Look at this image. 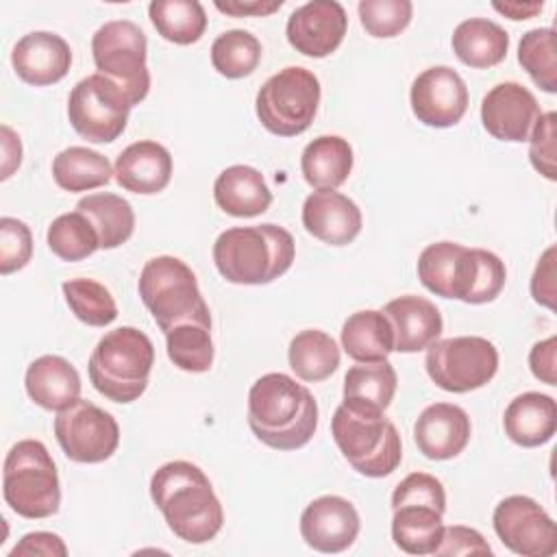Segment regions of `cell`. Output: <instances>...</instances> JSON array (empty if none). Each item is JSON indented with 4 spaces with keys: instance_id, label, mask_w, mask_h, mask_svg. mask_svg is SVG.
Listing matches in <instances>:
<instances>
[{
    "instance_id": "6da1fadb",
    "label": "cell",
    "mask_w": 557,
    "mask_h": 557,
    "mask_svg": "<svg viewBox=\"0 0 557 557\" xmlns=\"http://www.w3.org/2000/svg\"><path fill=\"white\" fill-rule=\"evenodd\" d=\"M150 498L170 531L187 544H207L224 524V511L209 476L191 461L163 463L150 479Z\"/></svg>"
},
{
    "instance_id": "7a4b0ae2",
    "label": "cell",
    "mask_w": 557,
    "mask_h": 557,
    "mask_svg": "<svg viewBox=\"0 0 557 557\" xmlns=\"http://www.w3.org/2000/svg\"><path fill=\"white\" fill-rule=\"evenodd\" d=\"M248 426L274 450L302 448L318 429V403L296 379L268 372L248 392Z\"/></svg>"
},
{
    "instance_id": "3957f363",
    "label": "cell",
    "mask_w": 557,
    "mask_h": 557,
    "mask_svg": "<svg viewBox=\"0 0 557 557\" xmlns=\"http://www.w3.org/2000/svg\"><path fill=\"white\" fill-rule=\"evenodd\" d=\"M418 278L435 296L483 305L503 292L507 270L492 250L435 242L418 257Z\"/></svg>"
},
{
    "instance_id": "277c9868",
    "label": "cell",
    "mask_w": 557,
    "mask_h": 557,
    "mask_svg": "<svg viewBox=\"0 0 557 557\" xmlns=\"http://www.w3.org/2000/svg\"><path fill=\"white\" fill-rule=\"evenodd\" d=\"M296 257L289 231L276 224L233 226L218 235L213 261L218 272L235 285H265L283 276Z\"/></svg>"
},
{
    "instance_id": "5b68a950",
    "label": "cell",
    "mask_w": 557,
    "mask_h": 557,
    "mask_svg": "<svg viewBox=\"0 0 557 557\" xmlns=\"http://www.w3.org/2000/svg\"><path fill=\"white\" fill-rule=\"evenodd\" d=\"M152 366L154 346L150 337L135 326H117L98 339L87 372L98 394L126 405L146 392Z\"/></svg>"
},
{
    "instance_id": "8992f818",
    "label": "cell",
    "mask_w": 557,
    "mask_h": 557,
    "mask_svg": "<svg viewBox=\"0 0 557 557\" xmlns=\"http://www.w3.org/2000/svg\"><path fill=\"white\" fill-rule=\"evenodd\" d=\"M331 435L344 459L363 476L381 479L400 466V433L385 411L342 400L331 418Z\"/></svg>"
},
{
    "instance_id": "52a82bcc",
    "label": "cell",
    "mask_w": 557,
    "mask_h": 557,
    "mask_svg": "<svg viewBox=\"0 0 557 557\" xmlns=\"http://www.w3.org/2000/svg\"><path fill=\"white\" fill-rule=\"evenodd\" d=\"M137 289L163 335L185 322L211 324L196 274L178 257L161 255L148 259L141 268Z\"/></svg>"
},
{
    "instance_id": "ba28073f",
    "label": "cell",
    "mask_w": 557,
    "mask_h": 557,
    "mask_svg": "<svg viewBox=\"0 0 557 557\" xmlns=\"http://www.w3.org/2000/svg\"><path fill=\"white\" fill-rule=\"evenodd\" d=\"M4 503L22 518H50L61 505L57 466L39 440H20L11 446L2 468Z\"/></svg>"
},
{
    "instance_id": "9c48e42d",
    "label": "cell",
    "mask_w": 557,
    "mask_h": 557,
    "mask_svg": "<svg viewBox=\"0 0 557 557\" xmlns=\"http://www.w3.org/2000/svg\"><path fill=\"white\" fill-rule=\"evenodd\" d=\"M320 104L318 76L300 65H287L272 74L255 98L261 126L278 137H296L305 133Z\"/></svg>"
},
{
    "instance_id": "30bf717a",
    "label": "cell",
    "mask_w": 557,
    "mask_h": 557,
    "mask_svg": "<svg viewBox=\"0 0 557 557\" xmlns=\"http://www.w3.org/2000/svg\"><path fill=\"white\" fill-rule=\"evenodd\" d=\"M146 52V35L131 20L104 22L91 37V57L98 74L113 81L126 94L131 107L139 104L150 89Z\"/></svg>"
},
{
    "instance_id": "8fae6325",
    "label": "cell",
    "mask_w": 557,
    "mask_h": 557,
    "mask_svg": "<svg viewBox=\"0 0 557 557\" xmlns=\"http://www.w3.org/2000/svg\"><path fill=\"white\" fill-rule=\"evenodd\" d=\"M426 374L444 392L466 394L487 385L498 370L496 346L479 335L435 339L426 348Z\"/></svg>"
},
{
    "instance_id": "7c38bea8",
    "label": "cell",
    "mask_w": 557,
    "mask_h": 557,
    "mask_svg": "<svg viewBox=\"0 0 557 557\" xmlns=\"http://www.w3.org/2000/svg\"><path fill=\"white\" fill-rule=\"evenodd\" d=\"M131 109L126 94L98 72L81 78L67 98L72 128L94 144L115 141L126 128Z\"/></svg>"
},
{
    "instance_id": "4fadbf2b",
    "label": "cell",
    "mask_w": 557,
    "mask_h": 557,
    "mask_svg": "<svg viewBox=\"0 0 557 557\" xmlns=\"http://www.w3.org/2000/svg\"><path fill=\"white\" fill-rule=\"evenodd\" d=\"M54 437L67 459L100 463L117 450L120 426L109 411L78 398L67 409L57 411Z\"/></svg>"
},
{
    "instance_id": "5bb4252c",
    "label": "cell",
    "mask_w": 557,
    "mask_h": 557,
    "mask_svg": "<svg viewBox=\"0 0 557 557\" xmlns=\"http://www.w3.org/2000/svg\"><path fill=\"white\" fill-rule=\"evenodd\" d=\"M492 524L498 540L522 557H550L557 553V529L546 509L524 494L503 498Z\"/></svg>"
},
{
    "instance_id": "9a60e30c",
    "label": "cell",
    "mask_w": 557,
    "mask_h": 557,
    "mask_svg": "<svg viewBox=\"0 0 557 557\" xmlns=\"http://www.w3.org/2000/svg\"><path fill=\"white\" fill-rule=\"evenodd\" d=\"M411 111L424 126H455L468 111V87L448 65H433L420 72L409 91Z\"/></svg>"
},
{
    "instance_id": "2e32d148",
    "label": "cell",
    "mask_w": 557,
    "mask_h": 557,
    "mask_svg": "<svg viewBox=\"0 0 557 557\" xmlns=\"http://www.w3.org/2000/svg\"><path fill=\"white\" fill-rule=\"evenodd\" d=\"M346 28L348 15L337 0H311L287 17L285 35L296 52L322 59L339 48Z\"/></svg>"
},
{
    "instance_id": "e0dca14e",
    "label": "cell",
    "mask_w": 557,
    "mask_h": 557,
    "mask_svg": "<svg viewBox=\"0 0 557 557\" xmlns=\"http://www.w3.org/2000/svg\"><path fill=\"white\" fill-rule=\"evenodd\" d=\"M542 115L535 96L516 81L494 85L481 102L483 128L500 141H529V135Z\"/></svg>"
},
{
    "instance_id": "ac0fdd59",
    "label": "cell",
    "mask_w": 557,
    "mask_h": 557,
    "mask_svg": "<svg viewBox=\"0 0 557 557\" xmlns=\"http://www.w3.org/2000/svg\"><path fill=\"white\" fill-rule=\"evenodd\" d=\"M359 513L355 505L335 494L311 500L300 513V535L318 553H342L359 535Z\"/></svg>"
},
{
    "instance_id": "d6986e66",
    "label": "cell",
    "mask_w": 557,
    "mask_h": 557,
    "mask_svg": "<svg viewBox=\"0 0 557 557\" xmlns=\"http://www.w3.org/2000/svg\"><path fill=\"white\" fill-rule=\"evenodd\" d=\"M472 435L468 413L453 403L429 405L413 424L418 450L433 461H446L463 453Z\"/></svg>"
},
{
    "instance_id": "ffe728a7",
    "label": "cell",
    "mask_w": 557,
    "mask_h": 557,
    "mask_svg": "<svg viewBox=\"0 0 557 557\" xmlns=\"http://www.w3.org/2000/svg\"><path fill=\"white\" fill-rule=\"evenodd\" d=\"M361 209L335 189H315L302 202V226L329 246H346L361 233Z\"/></svg>"
},
{
    "instance_id": "44dd1931",
    "label": "cell",
    "mask_w": 557,
    "mask_h": 557,
    "mask_svg": "<svg viewBox=\"0 0 557 557\" xmlns=\"http://www.w3.org/2000/svg\"><path fill=\"white\" fill-rule=\"evenodd\" d=\"M15 74L35 87L59 83L72 65L67 41L50 30H33L17 39L11 52Z\"/></svg>"
},
{
    "instance_id": "7402d4cb",
    "label": "cell",
    "mask_w": 557,
    "mask_h": 557,
    "mask_svg": "<svg viewBox=\"0 0 557 557\" xmlns=\"http://www.w3.org/2000/svg\"><path fill=\"white\" fill-rule=\"evenodd\" d=\"M394 335V350L420 352L440 339L444 322L442 313L429 298L422 296H398L383 307Z\"/></svg>"
},
{
    "instance_id": "603a6c76",
    "label": "cell",
    "mask_w": 557,
    "mask_h": 557,
    "mask_svg": "<svg viewBox=\"0 0 557 557\" xmlns=\"http://www.w3.org/2000/svg\"><path fill=\"white\" fill-rule=\"evenodd\" d=\"M113 176L126 191L141 196L159 194L172 178V154L159 141H135L117 154Z\"/></svg>"
},
{
    "instance_id": "cb8c5ba5",
    "label": "cell",
    "mask_w": 557,
    "mask_h": 557,
    "mask_svg": "<svg viewBox=\"0 0 557 557\" xmlns=\"http://www.w3.org/2000/svg\"><path fill=\"white\" fill-rule=\"evenodd\" d=\"M24 385L30 400L48 411H63L81 398V374L59 355L37 357L26 368Z\"/></svg>"
},
{
    "instance_id": "d4e9b609",
    "label": "cell",
    "mask_w": 557,
    "mask_h": 557,
    "mask_svg": "<svg viewBox=\"0 0 557 557\" xmlns=\"http://www.w3.org/2000/svg\"><path fill=\"white\" fill-rule=\"evenodd\" d=\"M503 426L513 444L524 448L542 446L557 431V403L548 394L524 392L507 405Z\"/></svg>"
},
{
    "instance_id": "484cf974",
    "label": "cell",
    "mask_w": 557,
    "mask_h": 557,
    "mask_svg": "<svg viewBox=\"0 0 557 557\" xmlns=\"http://www.w3.org/2000/svg\"><path fill=\"white\" fill-rule=\"evenodd\" d=\"M215 205L233 218H255L272 205V191L263 174L250 165H231L213 183Z\"/></svg>"
},
{
    "instance_id": "4316f807",
    "label": "cell",
    "mask_w": 557,
    "mask_h": 557,
    "mask_svg": "<svg viewBox=\"0 0 557 557\" xmlns=\"http://www.w3.org/2000/svg\"><path fill=\"white\" fill-rule=\"evenodd\" d=\"M352 148L339 135H320L309 141L300 157L305 181L313 189H337L352 172Z\"/></svg>"
},
{
    "instance_id": "83f0119b",
    "label": "cell",
    "mask_w": 557,
    "mask_h": 557,
    "mask_svg": "<svg viewBox=\"0 0 557 557\" xmlns=\"http://www.w3.org/2000/svg\"><path fill=\"white\" fill-rule=\"evenodd\" d=\"M507 30L487 17L463 20L453 30V52L468 67H494L507 57Z\"/></svg>"
},
{
    "instance_id": "f1b7e54d",
    "label": "cell",
    "mask_w": 557,
    "mask_h": 557,
    "mask_svg": "<svg viewBox=\"0 0 557 557\" xmlns=\"http://www.w3.org/2000/svg\"><path fill=\"white\" fill-rule=\"evenodd\" d=\"M342 348L357 363L387 359L394 350V335L383 311L361 309L350 313L342 326Z\"/></svg>"
},
{
    "instance_id": "f546056e",
    "label": "cell",
    "mask_w": 557,
    "mask_h": 557,
    "mask_svg": "<svg viewBox=\"0 0 557 557\" xmlns=\"http://www.w3.org/2000/svg\"><path fill=\"white\" fill-rule=\"evenodd\" d=\"M76 211L85 213L94 224L100 248L111 250L128 242L135 231V211L131 202L111 191L87 194L76 202Z\"/></svg>"
},
{
    "instance_id": "4dcf8cb0",
    "label": "cell",
    "mask_w": 557,
    "mask_h": 557,
    "mask_svg": "<svg viewBox=\"0 0 557 557\" xmlns=\"http://www.w3.org/2000/svg\"><path fill=\"white\" fill-rule=\"evenodd\" d=\"M442 511L429 505H400L392 518V540L407 555H433L442 542Z\"/></svg>"
},
{
    "instance_id": "1f68e13d",
    "label": "cell",
    "mask_w": 557,
    "mask_h": 557,
    "mask_svg": "<svg viewBox=\"0 0 557 557\" xmlns=\"http://www.w3.org/2000/svg\"><path fill=\"white\" fill-rule=\"evenodd\" d=\"M52 176L61 189L74 194L107 185L113 168L104 154L85 146H70L52 159Z\"/></svg>"
},
{
    "instance_id": "d6a6232c",
    "label": "cell",
    "mask_w": 557,
    "mask_h": 557,
    "mask_svg": "<svg viewBox=\"0 0 557 557\" xmlns=\"http://www.w3.org/2000/svg\"><path fill=\"white\" fill-rule=\"evenodd\" d=\"M287 361L300 381L318 383L337 370L339 348L329 333L320 329H307L294 335L289 342Z\"/></svg>"
},
{
    "instance_id": "836d02e7",
    "label": "cell",
    "mask_w": 557,
    "mask_h": 557,
    "mask_svg": "<svg viewBox=\"0 0 557 557\" xmlns=\"http://www.w3.org/2000/svg\"><path fill=\"white\" fill-rule=\"evenodd\" d=\"M396 385L398 376L387 359L357 363L344 376V403L385 411L394 400Z\"/></svg>"
},
{
    "instance_id": "e575fe53",
    "label": "cell",
    "mask_w": 557,
    "mask_h": 557,
    "mask_svg": "<svg viewBox=\"0 0 557 557\" xmlns=\"http://www.w3.org/2000/svg\"><path fill=\"white\" fill-rule=\"evenodd\" d=\"M148 15L157 33L178 46L196 44L207 28V13L198 0H152Z\"/></svg>"
},
{
    "instance_id": "d590c367",
    "label": "cell",
    "mask_w": 557,
    "mask_h": 557,
    "mask_svg": "<svg viewBox=\"0 0 557 557\" xmlns=\"http://www.w3.org/2000/svg\"><path fill=\"white\" fill-rule=\"evenodd\" d=\"M261 41L242 28L224 30L211 44L213 70L226 78H244L252 74L261 61Z\"/></svg>"
},
{
    "instance_id": "8d00e7d4",
    "label": "cell",
    "mask_w": 557,
    "mask_h": 557,
    "mask_svg": "<svg viewBox=\"0 0 557 557\" xmlns=\"http://www.w3.org/2000/svg\"><path fill=\"white\" fill-rule=\"evenodd\" d=\"M518 63L546 94L557 91V33L555 28L527 30L518 44Z\"/></svg>"
},
{
    "instance_id": "74e56055",
    "label": "cell",
    "mask_w": 557,
    "mask_h": 557,
    "mask_svg": "<svg viewBox=\"0 0 557 557\" xmlns=\"http://www.w3.org/2000/svg\"><path fill=\"white\" fill-rule=\"evenodd\" d=\"M48 248L63 261H81L100 248L98 233L89 218L81 211L61 213L46 233Z\"/></svg>"
},
{
    "instance_id": "f35d334b",
    "label": "cell",
    "mask_w": 557,
    "mask_h": 557,
    "mask_svg": "<svg viewBox=\"0 0 557 557\" xmlns=\"http://www.w3.org/2000/svg\"><path fill=\"white\" fill-rule=\"evenodd\" d=\"M170 361L185 372H207L213 363L211 324L185 322L165 333Z\"/></svg>"
},
{
    "instance_id": "ab89813d",
    "label": "cell",
    "mask_w": 557,
    "mask_h": 557,
    "mask_svg": "<svg viewBox=\"0 0 557 557\" xmlns=\"http://www.w3.org/2000/svg\"><path fill=\"white\" fill-rule=\"evenodd\" d=\"M70 311L89 326H107L117 318L111 292L94 278H70L61 285Z\"/></svg>"
},
{
    "instance_id": "60d3db41",
    "label": "cell",
    "mask_w": 557,
    "mask_h": 557,
    "mask_svg": "<svg viewBox=\"0 0 557 557\" xmlns=\"http://www.w3.org/2000/svg\"><path fill=\"white\" fill-rule=\"evenodd\" d=\"M357 13L368 35L387 39L409 26L413 4L409 0H361L357 4Z\"/></svg>"
},
{
    "instance_id": "b9f144b4",
    "label": "cell",
    "mask_w": 557,
    "mask_h": 557,
    "mask_svg": "<svg viewBox=\"0 0 557 557\" xmlns=\"http://www.w3.org/2000/svg\"><path fill=\"white\" fill-rule=\"evenodd\" d=\"M531 165L548 181L557 178V113H542L529 135Z\"/></svg>"
},
{
    "instance_id": "7bdbcfd3",
    "label": "cell",
    "mask_w": 557,
    "mask_h": 557,
    "mask_svg": "<svg viewBox=\"0 0 557 557\" xmlns=\"http://www.w3.org/2000/svg\"><path fill=\"white\" fill-rule=\"evenodd\" d=\"M33 257V235L30 228L17 220L4 215L0 220V274H11L22 270Z\"/></svg>"
},
{
    "instance_id": "ee69618b",
    "label": "cell",
    "mask_w": 557,
    "mask_h": 557,
    "mask_svg": "<svg viewBox=\"0 0 557 557\" xmlns=\"http://www.w3.org/2000/svg\"><path fill=\"white\" fill-rule=\"evenodd\" d=\"M400 505H429L437 511H446V492L437 476L426 472L407 474L392 494V509Z\"/></svg>"
},
{
    "instance_id": "f6af8a7d",
    "label": "cell",
    "mask_w": 557,
    "mask_h": 557,
    "mask_svg": "<svg viewBox=\"0 0 557 557\" xmlns=\"http://www.w3.org/2000/svg\"><path fill=\"white\" fill-rule=\"evenodd\" d=\"M433 555H492L487 540L472 527H444L442 542Z\"/></svg>"
},
{
    "instance_id": "bcb514c9",
    "label": "cell",
    "mask_w": 557,
    "mask_h": 557,
    "mask_svg": "<svg viewBox=\"0 0 557 557\" xmlns=\"http://www.w3.org/2000/svg\"><path fill=\"white\" fill-rule=\"evenodd\" d=\"M555 246H548L531 276L533 300L548 309H555Z\"/></svg>"
},
{
    "instance_id": "7dc6e473",
    "label": "cell",
    "mask_w": 557,
    "mask_h": 557,
    "mask_svg": "<svg viewBox=\"0 0 557 557\" xmlns=\"http://www.w3.org/2000/svg\"><path fill=\"white\" fill-rule=\"evenodd\" d=\"M22 555H44V557H65L67 546L57 533L48 531H35L26 533L15 548L9 553V557H22Z\"/></svg>"
},
{
    "instance_id": "c3c4849f",
    "label": "cell",
    "mask_w": 557,
    "mask_h": 557,
    "mask_svg": "<svg viewBox=\"0 0 557 557\" xmlns=\"http://www.w3.org/2000/svg\"><path fill=\"white\" fill-rule=\"evenodd\" d=\"M555 355H557V337L555 335H550L542 342H535L529 352V366H531L533 376L546 385H557Z\"/></svg>"
},
{
    "instance_id": "681fc988",
    "label": "cell",
    "mask_w": 557,
    "mask_h": 557,
    "mask_svg": "<svg viewBox=\"0 0 557 557\" xmlns=\"http://www.w3.org/2000/svg\"><path fill=\"white\" fill-rule=\"evenodd\" d=\"M283 7V0H215V9L235 15V17H246V15H270Z\"/></svg>"
},
{
    "instance_id": "f907efd6",
    "label": "cell",
    "mask_w": 557,
    "mask_h": 557,
    "mask_svg": "<svg viewBox=\"0 0 557 557\" xmlns=\"http://www.w3.org/2000/svg\"><path fill=\"white\" fill-rule=\"evenodd\" d=\"M0 133H2V172H0V178L7 181L22 163V141H20V135L7 124H2Z\"/></svg>"
},
{
    "instance_id": "816d5d0a",
    "label": "cell",
    "mask_w": 557,
    "mask_h": 557,
    "mask_svg": "<svg viewBox=\"0 0 557 557\" xmlns=\"http://www.w3.org/2000/svg\"><path fill=\"white\" fill-rule=\"evenodd\" d=\"M492 7L509 20H529L544 9V2H494Z\"/></svg>"
}]
</instances>
